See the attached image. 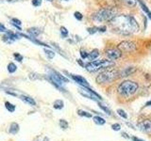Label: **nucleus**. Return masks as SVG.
I'll return each mask as SVG.
<instances>
[{
	"instance_id": "30",
	"label": "nucleus",
	"mask_w": 151,
	"mask_h": 141,
	"mask_svg": "<svg viewBox=\"0 0 151 141\" xmlns=\"http://www.w3.org/2000/svg\"><path fill=\"white\" fill-rule=\"evenodd\" d=\"M42 4V0H32V5L35 7H39Z\"/></svg>"
},
{
	"instance_id": "14",
	"label": "nucleus",
	"mask_w": 151,
	"mask_h": 141,
	"mask_svg": "<svg viewBox=\"0 0 151 141\" xmlns=\"http://www.w3.org/2000/svg\"><path fill=\"white\" fill-rule=\"evenodd\" d=\"M99 56V51L97 50V49H94V50H93L91 53H88V56H87V58L89 59V60H94L96 59L97 56Z\"/></svg>"
},
{
	"instance_id": "15",
	"label": "nucleus",
	"mask_w": 151,
	"mask_h": 141,
	"mask_svg": "<svg viewBox=\"0 0 151 141\" xmlns=\"http://www.w3.org/2000/svg\"><path fill=\"white\" fill-rule=\"evenodd\" d=\"M120 2H122L126 6L129 7V8H133L136 6L137 4V0H119Z\"/></svg>"
},
{
	"instance_id": "20",
	"label": "nucleus",
	"mask_w": 151,
	"mask_h": 141,
	"mask_svg": "<svg viewBox=\"0 0 151 141\" xmlns=\"http://www.w3.org/2000/svg\"><path fill=\"white\" fill-rule=\"evenodd\" d=\"M17 70V66L14 64V63H12V62H11L9 65H8V70L11 73H14L15 70Z\"/></svg>"
},
{
	"instance_id": "3",
	"label": "nucleus",
	"mask_w": 151,
	"mask_h": 141,
	"mask_svg": "<svg viewBox=\"0 0 151 141\" xmlns=\"http://www.w3.org/2000/svg\"><path fill=\"white\" fill-rule=\"evenodd\" d=\"M115 15V11H113L112 9H99L97 12H96L93 15V19L96 22H110L111 19L114 18Z\"/></svg>"
},
{
	"instance_id": "18",
	"label": "nucleus",
	"mask_w": 151,
	"mask_h": 141,
	"mask_svg": "<svg viewBox=\"0 0 151 141\" xmlns=\"http://www.w3.org/2000/svg\"><path fill=\"white\" fill-rule=\"evenodd\" d=\"M93 121H94V123H96L98 125H103V124H105V122H106V120H104L103 118L98 117V116L93 118Z\"/></svg>"
},
{
	"instance_id": "4",
	"label": "nucleus",
	"mask_w": 151,
	"mask_h": 141,
	"mask_svg": "<svg viewBox=\"0 0 151 141\" xmlns=\"http://www.w3.org/2000/svg\"><path fill=\"white\" fill-rule=\"evenodd\" d=\"M138 89V84L133 81H124L121 83L118 87V92L121 95L124 96H129L133 94Z\"/></svg>"
},
{
	"instance_id": "38",
	"label": "nucleus",
	"mask_w": 151,
	"mask_h": 141,
	"mask_svg": "<svg viewBox=\"0 0 151 141\" xmlns=\"http://www.w3.org/2000/svg\"><path fill=\"white\" fill-rule=\"evenodd\" d=\"M6 1H9V2H12V1H18V0H6Z\"/></svg>"
},
{
	"instance_id": "27",
	"label": "nucleus",
	"mask_w": 151,
	"mask_h": 141,
	"mask_svg": "<svg viewBox=\"0 0 151 141\" xmlns=\"http://www.w3.org/2000/svg\"><path fill=\"white\" fill-rule=\"evenodd\" d=\"M12 24H13L14 26H16L17 27H19L21 26V21L18 20V19H16V18H13V19H12Z\"/></svg>"
},
{
	"instance_id": "34",
	"label": "nucleus",
	"mask_w": 151,
	"mask_h": 141,
	"mask_svg": "<svg viewBox=\"0 0 151 141\" xmlns=\"http://www.w3.org/2000/svg\"><path fill=\"white\" fill-rule=\"evenodd\" d=\"M80 55H81L82 58H87V56H88V53H86V52H84V51H80Z\"/></svg>"
},
{
	"instance_id": "35",
	"label": "nucleus",
	"mask_w": 151,
	"mask_h": 141,
	"mask_svg": "<svg viewBox=\"0 0 151 141\" xmlns=\"http://www.w3.org/2000/svg\"><path fill=\"white\" fill-rule=\"evenodd\" d=\"M4 31H6V27L2 24H0V32H4Z\"/></svg>"
},
{
	"instance_id": "32",
	"label": "nucleus",
	"mask_w": 151,
	"mask_h": 141,
	"mask_svg": "<svg viewBox=\"0 0 151 141\" xmlns=\"http://www.w3.org/2000/svg\"><path fill=\"white\" fill-rule=\"evenodd\" d=\"M111 128H112V130H114V131H119L120 128H121V126L118 123H114V124L111 125Z\"/></svg>"
},
{
	"instance_id": "29",
	"label": "nucleus",
	"mask_w": 151,
	"mask_h": 141,
	"mask_svg": "<svg viewBox=\"0 0 151 141\" xmlns=\"http://www.w3.org/2000/svg\"><path fill=\"white\" fill-rule=\"evenodd\" d=\"M75 18L76 19H77V20H78V21H80V20H81V19H82V14L81 13H80V12H78V11H76L75 12Z\"/></svg>"
},
{
	"instance_id": "33",
	"label": "nucleus",
	"mask_w": 151,
	"mask_h": 141,
	"mask_svg": "<svg viewBox=\"0 0 151 141\" xmlns=\"http://www.w3.org/2000/svg\"><path fill=\"white\" fill-rule=\"evenodd\" d=\"M98 30V27H92V28H88V31L91 33V34H93V33L96 32Z\"/></svg>"
},
{
	"instance_id": "23",
	"label": "nucleus",
	"mask_w": 151,
	"mask_h": 141,
	"mask_svg": "<svg viewBox=\"0 0 151 141\" xmlns=\"http://www.w3.org/2000/svg\"><path fill=\"white\" fill-rule=\"evenodd\" d=\"M78 113L79 116H82V117H85V118H91L92 117V115L90 114V113H88L86 111H83V110H78Z\"/></svg>"
},
{
	"instance_id": "16",
	"label": "nucleus",
	"mask_w": 151,
	"mask_h": 141,
	"mask_svg": "<svg viewBox=\"0 0 151 141\" xmlns=\"http://www.w3.org/2000/svg\"><path fill=\"white\" fill-rule=\"evenodd\" d=\"M135 69L133 67H129V68H126L123 72L120 73V76H127V75L131 74L132 73H134Z\"/></svg>"
},
{
	"instance_id": "21",
	"label": "nucleus",
	"mask_w": 151,
	"mask_h": 141,
	"mask_svg": "<svg viewBox=\"0 0 151 141\" xmlns=\"http://www.w3.org/2000/svg\"><path fill=\"white\" fill-rule=\"evenodd\" d=\"M5 107L7 108V110L9 112H13L14 110H15V106H14L13 105H12V103H9V102L5 103Z\"/></svg>"
},
{
	"instance_id": "2",
	"label": "nucleus",
	"mask_w": 151,
	"mask_h": 141,
	"mask_svg": "<svg viewBox=\"0 0 151 141\" xmlns=\"http://www.w3.org/2000/svg\"><path fill=\"white\" fill-rule=\"evenodd\" d=\"M114 66V62L112 60L109 59H99V60H93L91 62L85 65V68L89 72H96L101 69H108Z\"/></svg>"
},
{
	"instance_id": "11",
	"label": "nucleus",
	"mask_w": 151,
	"mask_h": 141,
	"mask_svg": "<svg viewBox=\"0 0 151 141\" xmlns=\"http://www.w3.org/2000/svg\"><path fill=\"white\" fill-rule=\"evenodd\" d=\"M139 128L142 131H145V132L149 133V132H151V121L149 120H143L139 123Z\"/></svg>"
},
{
	"instance_id": "40",
	"label": "nucleus",
	"mask_w": 151,
	"mask_h": 141,
	"mask_svg": "<svg viewBox=\"0 0 151 141\" xmlns=\"http://www.w3.org/2000/svg\"><path fill=\"white\" fill-rule=\"evenodd\" d=\"M47 1H53V0H47Z\"/></svg>"
},
{
	"instance_id": "39",
	"label": "nucleus",
	"mask_w": 151,
	"mask_h": 141,
	"mask_svg": "<svg viewBox=\"0 0 151 141\" xmlns=\"http://www.w3.org/2000/svg\"><path fill=\"white\" fill-rule=\"evenodd\" d=\"M151 105V101L149 103H147V105Z\"/></svg>"
},
{
	"instance_id": "37",
	"label": "nucleus",
	"mask_w": 151,
	"mask_h": 141,
	"mask_svg": "<svg viewBox=\"0 0 151 141\" xmlns=\"http://www.w3.org/2000/svg\"><path fill=\"white\" fill-rule=\"evenodd\" d=\"M132 140H133V141H144V140H142V139H140L138 137H132Z\"/></svg>"
},
{
	"instance_id": "19",
	"label": "nucleus",
	"mask_w": 151,
	"mask_h": 141,
	"mask_svg": "<svg viewBox=\"0 0 151 141\" xmlns=\"http://www.w3.org/2000/svg\"><path fill=\"white\" fill-rule=\"evenodd\" d=\"M63 102L60 101V100H58L54 103V108L55 109H61V108H63Z\"/></svg>"
},
{
	"instance_id": "6",
	"label": "nucleus",
	"mask_w": 151,
	"mask_h": 141,
	"mask_svg": "<svg viewBox=\"0 0 151 141\" xmlns=\"http://www.w3.org/2000/svg\"><path fill=\"white\" fill-rule=\"evenodd\" d=\"M117 48L119 49L121 52H127V53H129V52L136 50V44L133 41H122L118 44Z\"/></svg>"
},
{
	"instance_id": "17",
	"label": "nucleus",
	"mask_w": 151,
	"mask_h": 141,
	"mask_svg": "<svg viewBox=\"0 0 151 141\" xmlns=\"http://www.w3.org/2000/svg\"><path fill=\"white\" fill-rule=\"evenodd\" d=\"M19 131V125L15 122H13V123L11 125V128H9V133L12 134V135H16Z\"/></svg>"
},
{
	"instance_id": "36",
	"label": "nucleus",
	"mask_w": 151,
	"mask_h": 141,
	"mask_svg": "<svg viewBox=\"0 0 151 141\" xmlns=\"http://www.w3.org/2000/svg\"><path fill=\"white\" fill-rule=\"evenodd\" d=\"M99 106H100L104 111H106V112L108 113V114H110V111H109V109H108L107 107H104V106H103V105H99Z\"/></svg>"
},
{
	"instance_id": "13",
	"label": "nucleus",
	"mask_w": 151,
	"mask_h": 141,
	"mask_svg": "<svg viewBox=\"0 0 151 141\" xmlns=\"http://www.w3.org/2000/svg\"><path fill=\"white\" fill-rule=\"evenodd\" d=\"M20 98L22 99V100L25 102V103H28V105H32V106H34V105H36V102L33 100L32 98H30V97H28V96H25V95H22V96H20Z\"/></svg>"
},
{
	"instance_id": "28",
	"label": "nucleus",
	"mask_w": 151,
	"mask_h": 141,
	"mask_svg": "<svg viewBox=\"0 0 151 141\" xmlns=\"http://www.w3.org/2000/svg\"><path fill=\"white\" fill-rule=\"evenodd\" d=\"M117 113H118V114H119L121 117L124 118V119H127V115L126 114V112H125L124 110H122V109H118V110H117Z\"/></svg>"
},
{
	"instance_id": "25",
	"label": "nucleus",
	"mask_w": 151,
	"mask_h": 141,
	"mask_svg": "<svg viewBox=\"0 0 151 141\" xmlns=\"http://www.w3.org/2000/svg\"><path fill=\"white\" fill-rule=\"evenodd\" d=\"M60 126L61 129H66L68 128V122L65 121L64 120H60Z\"/></svg>"
},
{
	"instance_id": "5",
	"label": "nucleus",
	"mask_w": 151,
	"mask_h": 141,
	"mask_svg": "<svg viewBox=\"0 0 151 141\" xmlns=\"http://www.w3.org/2000/svg\"><path fill=\"white\" fill-rule=\"evenodd\" d=\"M119 76V73L116 70H107L105 72L99 73L96 77V82L99 84H107L111 83Z\"/></svg>"
},
{
	"instance_id": "10",
	"label": "nucleus",
	"mask_w": 151,
	"mask_h": 141,
	"mask_svg": "<svg viewBox=\"0 0 151 141\" xmlns=\"http://www.w3.org/2000/svg\"><path fill=\"white\" fill-rule=\"evenodd\" d=\"M72 78H73L74 81H76L78 84H79L80 86L85 87V88H89V83L87 82V80L85 79V78H83L82 76H80V75H75V74H73Z\"/></svg>"
},
{
	"instance_id": "12",
	"label": "nucleus",
	"mask_w": 151,
	"mask_h": 141,
	"mask_svg": "<svg viewBox=\"0 0 151 141\" xmlns=\"http://www.w3.org/2000/svg\"><path fill=\"white\" fill-rule=\"evenodd\" d=\"M137 1H138V3L140 4L141 9L145 11V13L148 16V18L151 19V12H150V11H149V9H148L147 7H146V5H145L143 1H142V0H137Z\"/></svg>"
},
{
	"instance_id": "1",
	"label": "nucleus",
	"mask_w": 151,
	"mask_h": 141,
	"mask_svg": "<svg viewBox=\"0 0 151 141\" xmlns=\"http://www.w3.org/2000/svg\"><path fill=\"white\" fill-rule=\"evenodd\" d=\"M112 29L122 35H130L138 32L140 29L139 24L131 15H116L110 21Z\"/></svg>"
},
{
	"instance_id": "8",
	"label": "nucleus",
	"mask_w": 151,
	"mask_h": 141,
	"mask_svg": "<svg viewBox=\"0 0 151 141\" xmlns=\"http://www.w3.org/2000/svg\"><path fill=\"white\" fill-rule=\"evenodd\" d=\"M79 93L81 94V95L87 97L89 99H92V100H96V98L98 99H101V97L98 95V94H96L94 91H93L92 89H90L89 88H85L83 87V88H81L79 90Z\"/></svg>"
},
{
	"instance_id": "31",
	"label": "nucleus",
	"mask_w": 151,
	"mask_h": 141,
	"mask_svg": "<svg viewBox=\"0 0 151 141\" xmlns=\"http://www.w3.org/2000/svg\"><path fill=\"white\" fill-rule=\"evenodd\" d=\"M14 58H15V59H16L17 61H19V62H21V61L23 60V56H22L21 55L17 54V53L14 54Z\"/></svg>"
},
{
	"instance_id": "9",
	"label": "nucleus",
	"mask_w": 151,
	"mask_h": 141,
	"mask_svg": "<svg viewBox=\"0 0 151 141\" xmlns=\"http://www.w3.org/2000/svg\"><path fill=\"white\" fill-rule=\"evenodd\" d=\"M49 78L51 80V82L53 83L54 85H56L57 88H60L61 85L63 84V81L60 78L59 74H58V73H57V72H54L53 73L49 74Z\"/></svg>"
},
{
	"instance_id": "41",
	"label": "nucleus",
	"mask_w": 151,
	"mask_h": 141,
	"mask_svg": "<svg viewBox=\"0 0 151 141\" xmlns=\"http://www.w3.org/2000/svg\"><path fill=\"white\" fill-rule=\"evenodd\" d=\"M66 1H67V0H66Z\"/></svg>"
},
{
	"instance_id": "26",
	"label": "nucleus",
	"mask_w": 151,
	"mask_h": 141,
	"mask_svg": "<svg viewBox=\"0 0 151 141\" xmlns=\"http://www.w3.org/2000/svg\"><path fill=\"white\" fill-rule=\"evenodd\" d=\"M60 33H61V36H63V38L67 37L68 36V30H67V28H65L64 26H61L60 27Z\"/></svg>"
},
{
	"instance_id": "7",
	"label": "nucleus",
	"mask_w": 151,
	"mask_h": 141,
	"mask_svg": "<svg viewBox=\"0 0 151 141\" xmlns=\"http://www.w3.org/2000/svg\"><path fill=\"white\" fill-rule=\"evenodd\" d=\"M105 54L108 56L109 59L111 60H115L121 58L122 52L118 48H109L105 51Z\"/></svg>"
},
{
	"instance_id": "24",
	"label": "nucleus",
	"mask_w": 151,
	"mask_h": 141,
	"mask_svg": "<svg viewBox=\"0 0 151 141\" xmlns=\"http://www.w3.org/2000/svg\"><path fill=\"white\" fill-rule=\"evenodd\" d=\"M37 30L38 29H36V28H30V29L28 30V32H29V34H31L33 37H37L40 34V31H37Z\"/></svg>"
},
{
	"instance_id": "22",
	"label": "nucleus",
	"mask_w": 151,
	"mask_h": 141,
	"mask_svg": "<svg viewBox=\"0 0 151 141\" xmlns=\"http://www.w3.org/2000/svg\"><path fill=\"white\" fill-rule=\"evenodd\" d=\"M45 55H46V56L49 59H52L55 56V53L53 51H51V50H47V49H45Z\"/></svg>"
}]
</instances>
